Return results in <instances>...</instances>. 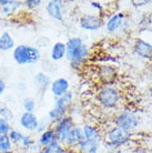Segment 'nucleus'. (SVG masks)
<instances>
[{
  "label": "nucleus",
  "mask_w": 152,
  "mask_h": 153,
  "mask_svg": "<svg viewBox=\"0 0 152 153\" xmlns=\"http://www.w3.org/2000/svg\"><path fill=\"white\" fill-rule=\"evenodd\" d=\"M89 48L80 37H71L66 42V58L73 69H78L89 58Z\"/></svg>",
  "instance_id": "f257e3e1"
},
{
  "label": "nucleus",
  "mask_w": 152,
  "mask_h": 153,
  "mask_svg": "<svg viewBox=\"0 0 152 153\" xmlns=\"http://www.w3.org/2000/svg\"><path fill=\"white\" fill-rule=\"evenodd\" d=\"M12 58L18 65H34L41 59L40 50L30 45H18L12 50Z\"/></svg>",
  "instance_id": "f03ea898"
},
{
  "label": "nucleus",
  "mask_w": 152,
  "mask_h": 153,
  "mask_svg": "<svg viewBox=\"0 0 152 153\" xmlns=\"http://www.w3.org/2000/svg\"><path fill=\"white\" fill-rule=\"evenodd\" d=\"M95 100L104 109H117L121 101V93L113 85H102L95 94Z\"/></svg>",
  "instance_id": "7ed1b4c3"
},
{
  "label": "nucleus",
  "mask_w": 152,
  "mask_h": 153,
  "mask_svg": "<svg viewBox=\"0 0 152 153\" xmlns=\"http://www.w3.org/2000/svg\"><path fill=\"white\" fill-rule=\"evenodd\" d=\"M103 140L106 142V144L111 148H120L128 144L132 138V133L129 131H126L118 128V126H111L109 130L103 134Z\"/></svg>",
  "instance_id": "20e7f679"
},
{
  "label": "nucleus",
  "mask_w": 152,
  "mask_h": 153,
  "mask_svg": "<svg viewBox=\"0 0 152 153\" xmlns=\"http://www.w3.org/2000/svg\"><path fill=\"white\" fill-rule=\"evenodd\" d=\"M112 122L115 126L131 132L139 126V119L136 113L130 110H121L113 115Z\"/></svg>",
  "instance_id": "39448f33"
},
{
  "label": "nucleus",
  "mask_w": 152,
  "mask_h": 153,
  "mask_svg": "<svg viewBox=\"0 0 152 153\" xmlns=\"http://www.w3.org/2000/svg\"><path fill=\"white\" fill-rule=\"evenodd\" d=\"M73 99V93L71 91L67 92L63 97H60L56 99L54 101V107L48 112V119L51 122H54L59 120L60 118H62L63 115L67 114L68 109L70 107V104L72 102Z\"/></svg>",
  "instance_id": "423d86ee"
},
{
  "label": "nucleus",
  "mask_w": 152,
  "mask_h": 153,
  "mask_svg": "<svg viewBox=\"0 0 152 153\" xmlns=\"http://www.w3.org/2000/svg\"><path fill=\"white\" fill-rule=\"evenodd\" d=\"M75 126H76V124H75L73 118L69 114L63 115V117L60 118L59 120L54 121L51 126H52L53 131H54V134H56V141L60 142V143H63L66 138H67V135H68L69 132L71 131V129H72Z\"/></svg>",
  "instance_id": "0eeeda50"
},
{
  "label": "nucleus",
  "mask_w": 152,
  "mask_h": 153,
  "mask_svg": "<svg viewBox=\"0 0 152 153\" xmlns=\"http://www.w3.org/2000/svg\"><path fill=\"white\" fill-rule=\"evenodd\" d=\"M103 25V18L95 13H83L79 18V27L86 31H98Z\"/></svg>",
  "instance_id": "6e6552de"
},
{
  "label": "nucleus",
  "mask_w": 152,
  "mask_h": 153,
  "mask_svg": "<svg viewBox=\"0 0 152 153\" xmlns=\"http://www.w3.org/2000/svg\"><path fill=\"white\" fill-rule=\"evenodd\" d=\"M97 74L102 85H113L118 79V71L110 65H100Z\"/></svg>",
  "instance_id": "1a4fd4ad"
},
{
  "label": "nucleus",
  "mask_w": 152,
  "mask_h": 153,
  "mask_svg": "<svg viewBox=\"0 0 152 153\" xmlns=\"http://www.w3.org/2000/svg\"><path fill=\"white\" fill-rule=\"evenodd\" d=\"M84 140L83 132H82V128L75 126L71 129V131L69 132V134L67 135L65 142L62 143L66 149H73L77 150L78 146H80V143Z\"/></svg>",
  "instance_id": "9d476101"
},
{
  "label": "nucleus",
  "mask_w": 152,
  "mask_h": 153,
  "mask_svg": "<svg viewBox=\"0 0 152 153\" xmlns=\"http://www.w3.org/2000/svg\"><path fill=\"white\" fill-rule=\"evenodd\" d=\"M133 52L142 59L152 60V45L143 39H136V41L133 43Z\"/></svg>",
  "instance_id": "9b49d317"
},
{
  "label": "nucleus",
  "mask_w": 152,
  "mask_h": 153,
  "mask_svg": "<svg viewBox=\"0 0 152 153\" xmlns=\"http://www.w3.org/2000/svg\"><path fill=\"white\" fill-rule=\"evenodd\" d=\"M19 123L22 129L29 131V132H34V131L38 130L39 119L34 112H23L22 114L20 115Z\"/></svg>",
  "instance_id": "f8f14e48"
},
{
  "label": "nucleus",
  "mask_w": 152,
  "mask_h": 153,
  "mask_svg": "<svg viewBox=\"0 0 152 153\" xmlns=\"http://www.w3.org/2000/svg\"><path fill=\"white\" fill-rule=\"evenodd\" d=\"M69 89H70V83L66 78H57L51 81L50 84V90L56 99L65 96L67 92L70 91Z\"/></svg>",
  "instance_id": "ddd939ff"
},
{
  "label": "nucleus",
  "mask_w": 152,
  "mask_h": 153,
  "mask_svg": "<svg viewBox=\"0 0 152 153\" xmlns=\"http://www.w3.org/2000/svg\"><path fill=\"white\" fill-rule=\"evenodd\" d=\"M124 21H126V13L124 12H117L107 19L104 26H106V29L109 33H114L120 28H122Z\"/></svg>",
  "instance_id": "4468645a"
},
{
  "label": "nucleus",
  "mask_w": 152,
  "mask_h": 153,
  "mask_svg": "<svg viewBox=\"0 0 152 153\" xmlns=\"http://www.w3.org/2000/svg\"><path fill=\"white\" fill-rule=\"evenodd\" d=\"M46 11L52 19L57 21L63 20V2L60 0H50L46 4Z\"/></svg>",
  "instance_id": "2eb2a0df"
},
{
  "label": "nucleus",
  "mask_w": 152,
  "mask_h": 153,
  "mask_svg": "<svg viewBox=\"0 0 152 153\" xmlns=\"http://www.w3.org/2000/svg\"><path fill=\"white\" fill-rule=\"evenodd\" d=\"M82 132H83L84 140H89V141L100 142L103 137L100 128L93 126V124H90V123H87L82 126Z\"/></svg>",
  "instance_id": "dca6fc26"
},
{
  "label": "nucleus",
  "mask_w": 152,
  "mask_h": 153,
  "mask_svg": "<svg viewBox=\"0 0 152 153\" xmlns=\"http://www.w3.org/2000/svg\"><path fill=\"white\" fill-rule=\"evenodd\" d=\"M34 85L38 90V92L40 94H45L47 91V89L50 87L51 84V79L49 78V76L45 72H38L34 78Z\"/></svg>",
  "instance_id": "f3484780"
},
{
  "label": "nucleus",
  "mask_w": 152,
  "mask_h": 153,
  "mask_svg": "<svg viewBox=\"0 0 152 153\" xmlns=\"http://www.w3.org/2000/svg\"><path fill=\"white\" fill-rule=\"evenodd\" d=\"M53 141H56V134L53 131L52 126H48L46 130L42 131L41 133L39 134L38 138V144L40 146V149L46 148L47 146H49L50 143H52Z\"/></svg>",
  "instance_id": "a211bd4d"
},
{
  "label": "nucleus",
  "mask_w": 152,
  "mask_h": 153,
  "mask_svg": "<svg viewBox=\"0 0 152 153\" xmlns=\"http://www.w3.org/2000/svg\"><path fill=\"white\" fill-rule=\"evenodd\" d=\"M22 7L21 1L18 0H8V2L4 6L0 7V13L7 17H11V16L16 15L17 12L19 11Z\"/></svg>",
  "instance_id": "6ab92c4d"
},
{
  "label": "nucleus",
  "mask_w": 152,
  "mask_h": 153,
  "mask_svg": "<svg viewBox=\"0 0 152 153\" xmlns=\"http://www.w3.org/2000/svg\"><path fill=\"white\" fill-rule=\"evenodd\" d=\"M16 47V42L13 37L9 31H4L0 36V51L7 52V51H12Z\"/></svg>",
  "instance_id": "aec40b11"
},
{
  "label": "nucleus",
  "mask_w": 152,
  "mask_h": 153,
  "mask_svg": "<svg viewBox=\"0 0 152 153\" xmlns=\"http://www.w3.org/2000/svg\"><path fill=\"white\" fill-rule=\"evenodd\" d=\"M50 58L52 61H60L63 58H66V43L65 42L58 41L53 43L50 51Z\"/></svg>",
  "instance_id": "412c9836"
},
{
  "label": "nucleus",
  "mask_w": 152,
  "mask_h": 153,
  "mask_svg": "<svg viewBox=\"0 0 152 153\" xmlns=\"http://www.w3.org/2000/svg\"><path fill=\"white\" fill-rule=\"evenodd\" d=\"M100 146V142L89 141V140H83L78 146V153H98Z\"/></svg>",
  "instance_id": "4be33fe9"
},
{
  "label": "nucleus",
  "mask_w": 152,
  "mask_h": 153,
  "mask_svg": "<svg viewBox=\"0 0 152 153\" xmlns=\"http://www.w3.org/2000/svg\"><path fill=\"white\" fill-rule=\"evenodd\" d=\"M15 151V146L9 135H0V153H10Z\"/></svg>",
  "instance_id": "5701e85b"
},
{
  "label": "nucleus",
  "mask_w": 152,
  "mask_h": 153,
  "mask_svg": "<svg viewBox=\"0 0 152 153\" xmlns=\"http://www.w3.org/2000/svg\"><path fill=\"white\" fill-rule=\"evenodd\" d=\"M42 150L45 151V153H65L66 148L60 142L53 141L52 143H50L49 146H47Z\"/></svg>",
  "instance_id": "b1692460"
},
{
  "label": "nucleus",
  "mask_w": 152,
  "mask_h": 153,
  "mask_svg": "<svg viewBox=\"0 0 152 153\" xmlns=\"http://www.w3.org/2000/svg\"><path fill=\"white\" fill-rule=\"evenodd\" d=\"M34 146V138H32L31 135H29V134H25L21 142H20L19 146H18V148L21 149L22 151H26L27 152V151H29L30 149H32Z\"/></svg>",
  "instance_id": "393cba45"
},
{
  "label": "nucleus",
  "mask_w": 152,
  "mask_h": 153,
  "mask_svg": "<svg viewBox=\"0 0 152 153\" xmlns=\"http://www.w3.org/2000/svg\"><path fill=\"white\" fill-rule=\"evenodd\" d=\"M9 138H10V140H11V142L13 143V146H19V143L21 142V140H22L23 135L25 134L21 132V131L19 130H16V129H11L10 130V132H9Z\"/></svg>",
  "instance_id": "a878e982"
},
{
  "label": "nucleus",
  "mask_w": 152,
  "mask_h": 153,
  "mask_svg": "<svg viewBox=\"0 0 152 153\" xmlns=\"http://www.w3.org/2000/svg\"><path fill=\"white\" fill-rule=\"evenodd\" d=\"M36 100L32 98H25L22 101V107L25 112H34L36 110Z\"/></svg>",
  "instance_id": "bb28decb"
},
{
  "label": "nucleus",
  "mask_w": 152,
  "mask_h": 153,
  "mask_svg": "<svg viewBox=\"0 0 152 153\" xmlns=\"http://www.w3.org/2000/svg\"><path fill=\"white\" fill-rule=\"evenodd\" d=\"M0 117L6 119L9 122H11L12 120H13V118H15V114H13L12 110L9 107L2 105V107H0Z\"/></svg>",
  "instance_id": "cd10ccee"
},
{
  "label": "nucleus",
  "mask_w": 152,
  "mask_h": 153,
  "mask_svg": "<svg viewBox=\"0 0 152 153\" xmlns=\"http://www.w3.org/2000/svg\"><path fill=\"white\" fill-rule=\"evenodd\" d=\"M22 4V7H25L27 10H34L38 7H40L42 4L41 0H25V1H21Z\"/></svg>",
  "instance_id": "c85d7f7f"
},
{
  "label": "nucleus",
  "mask_w": 152,
  "mask_h": 153,
  "mask_svg": "<svg viewBox=\"0 0 152 153\" xmlns=\"http://www.w3.org/2000/svg\"><path fill=\"white\" fill-rule=\"evenodd\" d=\"M11 130L10 122L0 117V135H8Z\"/></svg>",
  "instance_id": "c756f323"
},
{
  "label": "nucleus",
  "mask_w": 152,
  "mask_h": 153,
  "mask_svg": "<svg viewBox=\"0 0 152 153\" xmlns=\"http://www.w3.org/2000/svg\"><path fill=\"white\" fill-rule=\"evenodd\" d=\"M130 153H150V151L145 146H138L136 148H133Z\"/></svg>",
  "instance_id": "7c9ffc66"
},
{
  "label": "nucleus",
  "mask_w": 152,
  "mask_h": 153,
  "mask_svg": "<svg viewBox=\"0 0 152 153\" xmlns=\"http://www.w3.org/2000/svg\"><path fill=\"white\" fill-rule=\"evenodd\" d=\"M151 1L149 0H145V1H132V4L134 7H141V6H145V4H150Z\"/></svg>",
  "instance_id": "2f4dec72"
},
{
  "label": "nucleus",
  "mask_w": 152,
  "mask_h": 153,
  "mask_svg": "<svg viewBox=\"0 0 152 153\" xmlns=\"http://www.w3.org/2000/svg\"><path fill=\"white\" fill-rule=\"evenodd\" d=\"M4 90H6V82L4 79H0V96H2Z\"/></svg>",
  "instance_id": "473e14b6"
},
{
  "label": "nucleus",
  "mask_w": 152,
  "mask_h": 153,
  "mask_svg": "<svg viewBox=\"0 0 152 153\" xmlns=\"http://www.w3.org/2000/svg\"><path fill=\"white\" fill-rule=\"evenodd\" d=\"M147 148H148V150L150 151V153H152V137L150 139H149L148 146H147Z\"/></svg>",
  "instance_id": "72a5a7b5"
},
{
  "label": "nucleus",
  "mask_w": 152,
  "mask_h": 153,
  "mask_svg": "<svg viewBox=\"0 0 152 153\" xmlns=\"http://www.w3.org/2000/svg\"><path fill=\"white\" fill-rule=\"evenodd\" d=\"M65 153H78L77 150H73V149H66Z\"/></svg>",
  "instance_id": "f704fd0d"
},
{
  "label": "nucleus",
  "mask_w": 152,
  "mask_h": 153,
  "mask_svg": "<svg viewBox=\"0 0 152 153\" xmlns=\"http://www.w3.org/2000/svg\"><path fill=\"white\" fill-rule=\"evenodd\" d=\"M34 153H45V151L42 149H39V150H37V151H34Z\"/></svg>",
  "instance_id": "c9c22d12"
},
{
  "label": "nucleus",
  "mask_w": 152,
  "mask_h": 153,
  "mask_svg": "<svg viewBox=\"0 0 152 153\" xmlns=\"http://www.w3.org/2000/svg\"><path fill=\"white\" fill-rule=\"evenodd\" d=\"M149 94H150V98L152 99V88L149 89Z\"/></svg>",
  "instance_id": "e433bc0d"
}]
</instances>
